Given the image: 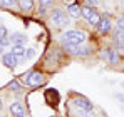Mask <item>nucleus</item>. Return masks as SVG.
Here are the masks:
<instances>
[{
    "instance_id": "f3484780",
    "label": "nucleus",
    "mask_w": 124,
    "mask_h": 117,
    "mask_svg": "<svg viewBox=\"0 0 124 117\" xmlns=\"http://www.w3.org/2000/svg\"><path fill=\"white\" fill-rule=\"evenodd\" d=\"M8 30H7V27L3 25V23H0V39H8Z\"/></svg>"
},
{
    "instance_id": "f03ea898",
    "label": "nucleus",
    "mask_w": 124,
    "mask_h": 117,
    "mask_svg": "<svg viewBox=\"0 0 124 117\" xmlns=\"http://www.w3.org/2000/svg\"><path fill=\"white\" fill-rule=\"evenodd\" d=\"M50 22H52V25H55V27H59V29H64V27H67V25L70 23L69 17L65 15V12H64L62 8H54V10H52V14H50Z\"/></svg>"
},
{
    "instance_id": "2eb2a0df",
    "label": "nucleus",
    "mask_w": 124,
    "mask_h": 117,
    "mask_svg": "<svg viewBox=\"0 0 124 117\" xmlns=\"http://www.w3.org/2000/svg\"><path fill=\"white\" fill-rule=\"evenodd\" d=\"M17 5V0H0V7H5V8H10Z\"/></svg>"
},
{
    "instance_id": "4be33fe9",
    "label": "nucleus",
    "mask_w": 124,
    "mask_h": 117,
    "mask_svg": "<svg viewBox=\"0 0 124 117\" xmlns=\"http://www.w3.org/2000/svg\"><path fill=\"white\" fill-rule=\"evenodd\" d=\"M87 2H89V3H92V5H97V2H99V0H87Z\"/></svg>"
},
{
    "instance_id": "20e7f679",
    "label": "nucleus",
    "mask_w": 124,
    "mask_h": 117,
    "mask_svg": "<svg viewBox=\"0 0 124 117\" xmlns=\"http://www.w3.org/2000/svg\"><path fill=\"white\" fill-rule=\"evenodd\" d=\"M25 84L30 87H39L44 84V74L39 70H29L25 75Z\"/></svg>"
},
{
    "instance_id": "9b49d317",
    "label": "nucleus",
    "mask_w": 124,
    "mask_h": 117,
    "mask_svg": "<svg viewBox=\"0 0 124 117\" xmlns=\"http://www.w3.org/2000/svg\"><path fill=\"white\" fill-rule=\"evenodd\" d=\"M112 42H114L116 49L124 50V30H119V29H117V32H116L114 37H112Z\"/></svg>"
},
{
    "instance_id": "ddd939ff",
    "label": "nucleus",
    "mask_w": 124,
    "mask_h": 117,
    "mask_svg": "<svg viewBox=\"0 0 124 117\" xmlns=\"http://www.w3.org/2000/svg\"><path fill=\"white\" fill-rule=\"evenodd\" d=\"M97 29L101 34H107L111 30V20L109 19H101V22L97 23Z\"/></svg>"
},
{
    "instance_id": "7ed1b4c3",
    "label": "nucleus",
    "mask_w": 124,
    "mask_h": 117,
    "mask_svg": "<svg viewBox=\"0 0 124 117\" xmlns=\"http://www.w3.org/2000/svg\"><path fill=\"white\" fill-rule=\"evenodd\" d=\"M81 15H82L91 25H96V27H97V23L101 22V15H99L91 5H84L82 8H81Z\"/></svg>"
},
{
    "instance_id": "4468645a",
    "label": "nucleus",
    "mask_w": 124,
    "mask_h": 117,
    "mask_svg": "<svg viewBox=\"0 0 124 117\" xmlns=\"http://www.w3.org/2000/svg\"><path fill=\"white\" fill-rule=\"evenodd\" d=\"M107 60L111 64H117L119 62V55H117V50L116 49H109L107 50Z\"/></svg>"
},
{
    "instance_id": "9d476101",
    "label": "nucleus",
    "mask_w": 124,
    "mask_h": 117,
    "mask_svg": "<svg viewBox=\"0 0 124 117\" xmlns=\"http://www.w3.org/2000/svg\"><path fill=\"white\" fill-rule=\"evenodd\" d=\"M8 39H10V44H12V45H15V44L25 45V42H27V35L22 34V32H14L12 35H8Z\"/></svg>"
},
{
    "instance_id": "a878e982",
    "label": "nucleus",
    "mask_w": 124,
    "mask_h": 117,
    "mask_svg": "<svg viewBox=\"0 0 124 117\" xmlns=\"http://www.w3.org/2000/svg\"><path fill=\"white\" fill-rule=\"evenodd\" d=\"M0 117H2V116H0Z\"/></svg>"
},
{
    "instance_id": "39448f33",
    "label": "nucleus",
    "mask_w": 124,
    "mask_h": 117,
    "mask_svg": "<svg viewBox=\"0 0 124 117\" xmlns=\"http://www.w3.org/2000/svg\"><path fill=\"white\" fill-rule=\"evenodd\" d=\"M72 104L77 107V109H81L82 112H91L94 107H92V102L89 100V99L82 97V95H77V97L72 99Z\"/></svg>"
},
{
    "instance_id": "5701e85b",
    "label": "nucleus",
    "mask_w": 124,
    "mask_h": 117,
    "mask_svg": "<svg viewBox=\"0 0 124 117\" xmlns=\"http://www.w3.org/2000/svg\"><path fill=\"white\" fill-rule=\"evenodd\" d=\"M2 107H3V102H2V99H0V110H2Z\"/></svg>"
},
{
    "instance_id": "393cba45",
    "label": "nucleus",
    "mask_w": 124,
    "mask_h": 117,
    "mask_svg": "<svg viewBox=\"0 0 124 117\" xmlns=\"http://www.w3.org/2000/svg\"><path fill=\"white\" fill-rule=\"evenodd\" d=\"M123 3H124V0H123Z\"/></svg>"
},
{
    "instance_id": "dca6fc26",
    "label": "nucleus",
    "mask_w": 124,
    "mask_h": 117,
    "mask_svg": "<svg viewBox=\"0 0 124 117\" xmlns=\"http://www.w3.org/2000/svg\"><path fill=\"white\" fill-rule=\"evenodd\" d=\"M8 89H10V90H14V92H19V90L22 89V85L17 82V80H12V82L8 84Z\"/></svg>"
},
{
    "instance_id": "aec40b11",
    "label": "nucleus",
    "mask_w": 124,
    "mask_h": 117,
    "mask_svg": "<svg viewBox=\"0 0 124 117\" xmlns=\"http://www.w3.org/2000/svg\"><path fill=\"white\" fill-rule=\"evenodd\" d=\"M35 55V50L34 49H27V54H25V58H32Z\"/></svg>"
},
{
    "instance_id": "0eeeda50",
    "label": "nucleus",
    "mask_w": 124,
    "mask_h": 117,
    "mask_svg": "<svg viewBox=\"0 0 124 117\" xmlns=\"http://www.w3.org/2000/svg\"><path fill=\"white\" fill-rule=\"evenodd\" d=\"M8 112L14 117H22V116H25V107H23L22 102H14V104H10Z\"/></svg>"
},
{
    "instance_id": "b1692460",
    "label": "nucleus",
    "mask_w": 124,
    "mask_h": 117,
    "mask_svg": "<svg viewBox=\"0 0 124 117\" xmlns=\"http://www.w3.org/2000/svg\"><path fill=\"white\" fill-rule=\"evenodd\" d=\"M22 117H25V116H22Z\"/></svg>"
},
{
    "instance_id": "f8f14e48",
    "label": "nucleus",
    "mask_w": 124,
    "mask_h": 117,
    "mask_svg": "<svg viewBox=\"0 0 124 117\" xmlns=\"http://www.w3.org/2000/svg\"><path fill=\"white\" fill-rule=\"evenodd\" d=\"M81 5L77 3V2H72L70 5H69V8H67V12H69V15L70 17H74V19H79L81 17Z\"/></svg>"
},
{
    "instance_id": "423d86ee",
    "label": "nucleus",
    "mask_w": 124,
    "mask_h": 117,
    "mask_svg": "<svg viewBox=\"0 0 124 117\" xmlns=\"http://www.w3.org/2000/svg\"><path fill=\"white\" fill-rule=\"evenodd\" d=\"M2 62H3V65L5 67H8V69H15L20 62H19V57L17 55H14L12 52H7V54H3L2 55Z\"/></svg>"
},
{
    "instance_id": "412c9836",
    "label": "nucleus",
    "mask_w": 124,
    "mask_h": 117,
    "mask_svg": "<svg viewBox=\"0 0 124 117\" xmlns=\"http://www.w3.org/2000/svg\"><path fill=\"white\" fill-rule=\"evenodd\" d=\"M116 99L121 100V102H124V95H123V94H116Z\"/></svg>"
},
{
    "instance_id": "f257e3e1",
    "label": "nucleus",
    "mask_w": 124,
    "mask_h": 117,
    "mask_svg": "<svg viewBox=\"0 0 124 117\" xmlns=\"http://www.w3.org/2000/svg\"><path fill=\"white\" fill-rule=\"evenodd\" d=\"M85 39H87V35L82 30H67L61 35L62 45H81L85 42Z\"/></svg>"
},
{
    "instance_id": "a211bd4d",
    "label": "nucleus",
    "mask_w": 124,
    "mask_h": 117,
    "mask_svg": "<svg viewBox=\"0 0 124 117\" xmlns=\"http://www.w3.org/2000/svg\"><path fill=\"white\" fill-rule=\"evenodd\" d=\"M39 2H40V5H44V7H52L55 0H39Z\"/></svg>"
},
{
    "instance_id": "6e6552de",
    "label": "nucleus",
    "mask_w": 124,
    "mask_h": 117,
    "mask_svg": "<svg viewBox=\"0 0 124 117\" xmlns=\"http://www.w3.org/2000/svg\"><path fill=\"white\" fill-rule=\"evenodd\" d=\"M17 7L23 14H30V12H34L35 3H34V0H17Z\"/></svg>"
},
{
    "instance_id": "1a4fd4ad",
    "label": "nucleus",
    "mask_w": 124,
    "mask_h": 117,
    "mask_svg": "<svg viewBox=\"0 0 124 117\" xmlns=\"http://www.w3.org/2000/svg\"><path fill=\"white\" fill-rule=\"evenodd\" d=\"M14 55H17L19 57V62H23L25 60V54H27V50H25V45H20V44H15V45H12V50H10Z\"/></svg>"
},
{
    "instance_id": "6ab92c4d",
    "label": "nucleus",
    "mask_w": 124,
    "mask_h": 117,
    "mask_svg": "<svg viewBox=\"0 0 124 117\" xmlns=\"http://www.w3.org/2000/svg\"><path fill=\"white\" fill-rule=\"evenodd\" d=\"M116 25H117V29H119V30H124V17H119L117 22H116Z\"/></svg>"
}]
</instances>
